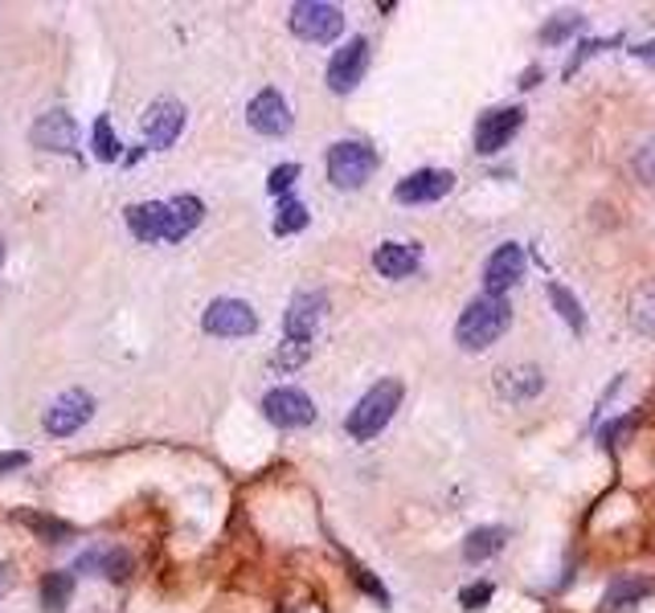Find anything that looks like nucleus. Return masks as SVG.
Listing matches in <instances>:
<instances>
[{"label": "nucleus", "instance_id": "obj_36", "mask_svg": "<svg viewBox=\"0 0 655 613\" xmlns=\"http://www.w3.org/2000/svg\"><path fill=\"white\" fill-rule=\"evenodd\" d=\"M25 462H30V455H25V450H9V455H0V474L17 471V467H25Z\"/></svg>", "mask_w": 655, "mask_h": 613}, {"label": "nucleus", "instance_id": "obj_13", "mask_svg": "<svg viewBox=\"0 0 655 613\" xmlns=\"http://www.w3.org/2000/svg\"><path fill=\"white\" fill-rule=\"evenodd\" d=\"M455 188V176L443 168H418L410 172L402 185L393 188V197L402 205H430V200H443Z\"/></svg>", "mask_w": 655, "mask_h": 613}, {"label": "nucleus", "instance_id": "obj_10", "mask_svg": "<svg viewBox=\"0 0 655 613\" xmlns=\"http://www.w3.org/2000/svg\"><path fill=\"white\" fill-rule=\"evenodd\" d=\"M247 123L259 131V135L279 140V135L292 131V107H287V99H283L279 90H259L247 107Z\"/></svg>", "mask_w": 655, "mask_h": 613}, {"label": "nucleus", "instance_id": "obj_11", "mask_svg": "<svg viewBox=\"0 0 655 613\" xmlns=\"http://www.w3.org/2000/svg\"><path fill=\"white\" fill-rule=\"evenodd\" d=\"M524 266H528V258H524L521 245H500L488 262H483V295H504L512 286L524 278Z\"/></svg>", "mask_w": 655, "mask_h": 613}, {"label": "nucleus", "instance_id": "obj_22", "mask_svg": "<svg viewBox=\"0 0 655 613\" xmlns=\"http://www.w3.org/2000/svg\"><path fill=\"white\" fill-rule=\"evenodd\" d=\"M74 569H99L102 577H111V581H128L131 557L128 552H119V548H107V552H87Z\"/></svg>", "mask_w": 655, "mask_h": 613}, {"label": "nucleus", "instance_id": "obj_40", "mask_svg": "<svg viewBox=\"0 0 655 613\" xmlns=\"http://www.w3.org/2000/svg\"><path fill=\"white\" fill-rule=\"evenodd\" d=\"M0 262H4V245H0Z\"/></svg>", "mask_w": 655, "mask_h": 613}, {"label": "nucleus", "instance_id": "obj_5", "mask_svg": "<svg viewBox=\"0 0 655 613\" xmlns=\"http://www.w3.org/2000/svg\"><path fill=\"white\" fill-rule=\"evenodd\" d=\"M201 328L221 340H238V336H254L259 331V315L242 299H214L201 315Z\"/></svg>", "mask_w": 655, "mask_h": 613}, {"label": "nucleus", "instance_id": "obj_30", "mask_svg": "<svg viewBox=\"0 0 655 613\" xmlns=\"http://www.w3.org/2000/svg\"><path fill=\"white\" fill-rule=\"evenodd\" d=\"M586 25V17L582 13H561L557 21H549V25L541 29V42L545 45H557V42H566L569 33H578V29Z\"/></svg>", "mask_w": 655, "mask_h": 613}, {"label": "nucleus", "instance_id": "obj_20", "mask_svg": "<svg viewBox=\"0 0 655 613\" xmlns=\"http://www.w3.org/2000/svg\"><path fill=\"white\" fill-rule=\"evenodd\" d=\"M128 229L140 242H161L164 229V200H144V205H131L128 209Z\"/></svg>", "mask_w": 655, "mask_h": 613}, {"label": "nucleus", "instance_id": "obj_16", "mask_svg": "<svg viewBox=\"0 0 655 613\" xmlns=\"http://www.w3.org/2000/svg\"><path fill=\"white\" fill-rule=\"evenodd\" d=\"M205 205L197 197H173L164 200V229H161V242H181L189 238L193 229L201 226Z\"/></svg>", "mask_w": 655, "mask_h": 613}, {"label": "nucleus", "instance_id": "obj_27", "mask_svg": "<svg viewBox=\"0 0 655 613\" xmlns=\"http://www.w3.org/2000/svg\"><path fill=\"white\" fill-rule=\"evenodd\" d=\"M304 226H307V209H304V205H299V200H292V197L279 200V214H275V233H279V238L299 233Z\"/></svg>", "mask_w": 655, "mask_h": 613}, {"label": "nucleus", "instance_id": "obj_7", "mask_svg": "<svg viewBox=\"0 0 655 613\" xmlns=\"http://www.w3.org/2000/svg\"><path fill=\"white\" fill-rule=\"evenodd\" d=\"M90 417H95V397H90L87 388H66L50 409H45V429L54 434V438H70L78 429L87 426Z\"/></svg>", "mask_w": 655, "mask_h": 613}, {"label": "nucleus", "instance_id": "obj_29", "mask_svg": "<svg viewBox=\"0 0 655 613\" xmlns=\"http://www.w3.org/2000/svg\"><path fill=\"white\" fill-rule=\"evenodd\" d=\"M95 156H99L102 164H111V160L123 156V152H119V140H116V128L107 123V114L95 119Z\"/></svg>", "mask_w": 655, "mask_h": 613}, {"label": "nucleus", "instance_id": "obj_39", "mask_svg": "<svg viewBox=\"0 0 655 613\" xmlns=\"http://www.w3.org/2000/svg\"><path fill=\"white\" fill-rule=\"evenodd\" d=\"M537 78H541V70H537V66H533V70H524V90H528V86H537Z\"/></svg>", "mask_w": 655, "mask_h": 613}, {"label": "nucleus", "instance_id": "obj_26", "mask_svg": "<svg viewBox=\"0 0 655 613\" xmlns=\"http://www.w3.org/2000/svg\"><path fill=\"white\" fill-rule=\"evenodd\" d=\"M549 299H554L557 315L566 319L569 328H574V331H586V311H582V303L574 299L566 286H561V283H549Z\"/></svg>", "mask_w": 655, "mask_h": 613}, {"label": "nucleus", "instance_id": "obj_8", "mask_svg": "<svg viewBox=\"0 0 655 613\" xmlns=\"http://www.w3.org/2000/svg\"><path fill=\"white\" fill-rule=\"evenodd\" d=\"M521 128H524L521 107H500V111L480 114V123H476V152H483V156L504 152V147L512 143V135H516Z\"/></svg>", "mask_w": 655, "mask_h": 613}, {"label": "nucleus", "instance_id": "obj_17", "mask_svg": "<svg viewBox=\"0 0 655 613\" xmlns=\"http://www.w3.org/2000/svg\"><path fill=\"white\" fill-rule=\"evenodd\" d=\"M495 388L504 401H533L545 388V372L537 364H516V369L495 372Z\"/></svg>", "mask_w": 655, "mask_h": 613}, {"label": "nucleus", "instance_id": "obj_38", "mask_svg": "<svg viewBox=\"0 0 655 613\" xmlns=\"http://www.w3.org/2000/svg\"><path fill=\"white\" fill-rule=\"evenodd\" d=\"M631 54L640 57V62H647V66H655V42H643V45H635Z\"/></svg>", "mask_w": 655, "mask_h": 613}, {"label": "nucleus", "instance_id": "obj_18", "mask_svg": "<svg viewBox=\"0 0 655 613\" xmlns=\"http://www.w3.org/2000/svg\"><path fill=\"white\" fill-rule=\"evenodd\" d=\"M418 245H406V242H381L373 250V266H378L381 278H410V274L418 271Z\"/></svg>", "mask_w": 655, "mask_h": 613}, {"label": "nucleus", "instance_id": "obj_4", "mask_svg": "<svg viewBox=\"0 0 655 613\" xmlns=\"http://www.w3.org/2000/svg\"><path fill=\"white\" fill-rule=\"evenodd\" d=\"M292 33L304 42H336L345 33V13L324 0H304L292 9Z\"/></svg>", "mask_w": 655, "mask_h": 613}, {"label": "nucleus", "instance_id": "obj_37", "mask_svg": "<svg viewBox=\"0 0 655 613\" xmlns=\"http://www.w3.org/2000/svg\"><path fill=\"white\" fill-rule=\"evenodd\" d=\"M352 572H357V581H361V589H369V593H373L378 601H390V593L381 589V581H373V577H369L364 569H352Z\"/></svg>", "mask_w": 655, "mask_h": 613}, {"label": "nucleus", "instance_id": "obj_14", "mask_svg": "<svg viewBox=\"0 0 655 613\" xmlns=\"http://www.w3.org/2000/svg\"><path fill=\"white\" fill-rule=\"evenodd\" d=\"M33 143H37L42 152H58V156H70L74 147H78V123H74V114L45 111L42 119L33 123Z\"/></svg>", "mask_w": 655, "mask_h": 613}, {"label": "nucleus", "instance_id": "obj_31", "mask_svg": "<svg viewBox=\"0 0 655 613\" xmlns=\"http://www.w3.org/2000/svg\"><path fill=\"white\" fill-rule=\"evenodd\" d=\"M631 168H635V176H640L643 185H655V140H647L640 152L631 156Z\"/></svg>", "mask_w": 655, "mask_h": 613}, {"label": "nucleus", "instance_id": "obj_28", "mask_svg": "<svg viewBox=\"0 0 655 613\" xmlns=\"http://www.w3.org/2000/svg\"><path fill=\"white\" fill-rule=\"evenodd\" d=\"M307 357H312V343L307 340H283V348L271 357V364L283 372H295L299 364H307Z\"/></svg>", "mask_w": 655, "mask_h": 613}, {"label": "nucleus", "instance_id": "obj_2", "mask_svg": "<svg viewBox=\"0 0 655 613\" xmlns=\"http://www.w3.org/2000/svg\"><path fill=\"white\" fill-rule=\"evenodd\" d=\"M402 381H378V385L369 388L361 401H357V409L349 414L345 429H349L357 442H369V438H378L381 429L390 426L393 414H397V405H402Z\"/></svg>", "mask_w": 655, "mask_h": 613}, {"label": "nucleus", "instance_id": "obj_19", "mask_svg": "<svg viewBox=\"0 0 655 613\" xmlns=\"http://www.w3.org/2000/svg\"><path fill=\"white\" fill-rule=\"evenodd\" d=\"M655 589V581L652 577H619V581H611V589L602 593V605L598 610L602 613H626V610H635L647 593Z\"/></svg>", "mask_w": 655, "mask_h": 613}, {"label": "nucleus", "instance_id": "obj_21", "mask_svg": "<svg viewBox=\"0 0 655 613\" xmlns=\"http://www.w3.org/2000/svg\"><path fill=\"white\" fill-rule=\"evenodd\" d=\"M504 540H509V528H500V524H492V528H476L463 544L467 565H483L488 557H495V552L504 548Z\"/></svg>", "mask_w": 655, "mask_h": 613}, {"label": "nucleus", "instance_id": "obj_33", "mask_svg": "<svg viewBox=\"0 0 655 613\" xmlns=\"http://www.w3.org/2000/svg\"><path fill=\"white\" fill-rule=\"evenodd\" d=\"M492 581H476V585H467L463 593H459V601H463V610H483L488 601H492Z\"/></svg>", "mask_w": 655, "mask_h": 613}, {"label": "nucleus", "instance_id": "obj_23", "mask_svg": "<svg viewBox=\"0 0 655 613\" xmlns=\"http://www.w3.org/2000/svg\"><path fill=\"white\" fill-rule=\"evenodd\" d=\"M74 593V569L70 572H50V577H42V605L50 613H58L66 601H70Z\"/></svg>", "mask_w": 655, "mask_h": 613}, {"label": "nucleus", "instance_id": "obj_9", "mask_svg": "<svg viewBox=\"0 0 655 613\" xmlns=\"http://www.w3.org/2000/svg\"><path fill=\"white\" fill-rule=\"evenodd\" d=\"M364 70H369V42L364 37H349L332 54V62H328V86H332L336 95H349V90H357Z\"/></svg>", "mask_w": 655, "mask_h": 613}, {"label": "nucleus", "instance_id": "obj_34", "mask_svg": "<svg viewBox=\"0 0 655 613\" xmlns=\"http://www.w3.org/2000/svg\"><path fill=\"white\" fill-rule=\"evenodd\" d=\"M295 176H299V164H279V168L271 172V180H266V193L283 197V193L295 185Z\"/></svg>", "mask_w": 655, "mask_h": 613}, {"label": "nucleus", "instance_id": "obj_6", "mask_svg": "<svg viewBox=\"0 0 655 613\" xmlns=\"http://www.w3.org/2000/svg\"><path fill=\"white\" fill-rule=\"evenodd\" d=\"M262 414L279 429H304L316 422V405H312V397L299 393V388H271V393L262 397Z\"/></svg>", "mask_w": 655, "mask_h": 613}, {"label": "nucleus", "instance_id": "obj_35", "mask_svg": "<svg viewBox=\"0 0 655 613\" xmlns=\"http://www.w3.org/2000/svg\"><path fill=\"white\" fill-rule=\"evenodd\" d=\"M598 50H611V42H582V45H578V50L569 54V62H566V78H574V70H578V66H582L590 54H598Z\"/></svg>", "mask_w": 655, "mask_h": 613}, {"label": "nucleus", "instance_id": "obj_3", "mask_svg": "<svg viewBox=\"0 0 655 613\" xmlns=\"http://www.w3.org/2000/svg\"><path fill=\"white\" fill-rule=\"evenodd\" d=\"M378 172V152L361 140H340L328 147V180L336 188H361Z\"/></svg>", "mask_w": 655, "mask_h": 613}, {"label": "nucleus", "instance_id": "obj_1", "mask_svg": "<svg viewBox=\"0 0 655 613\" xmlns=\"http://www.w3.org/2000/svg\"><path fill=\"white\" fill-rule=\"evenodd\" d=\"M509 328H512V303L504 295H476V299L467 303V311L459 315L455 340H459L463 352H483Z\"/></svg>", "mask_w": 655, "mask_h": 613}, {"label": "nucleus", "instance_id": "obj_24", "mask_svg": "<svg viewBox=\"0 0 655 613\" xmlns=\"http://www.w3.org/2000/svg\"><path fill=\"white\" fill-rule=\"evenodd\" d=\"M25 528H33L42 540H50V544H62V540H70L74 536V528L70 524H62V519H54V515H37V512H21L17 515Z\"/></svg>", "mask_w": 655, "mask_h": 613}, {"label": "nucleus", "instance_id": "obj_12", "mask_svg": "<svg viewBox=\"0 0 655 613\" xmlns=\"http://www.w3.org/2000/svg\"><path fill=\"white\" fill-rule=\"evenodd\" d=\"M185 131V102L176 99H156L144 114V140L152 147H173Z\"/></svg>", "mask_w": 655, "mask_h": 613}, {"label": "nucleus", "instance_id": "obj_15", "mask_svg": "<svg viewBox=\"0 0 655 613\" xmlns=\"http://www.w3.org/2000/svg\"><path fill=\"white\" fill-rule=\"evenodd\" d=\"M324 307L328 299L316 295V291H304V295H295L292 307H287V319H283V328H287V340H307L316 336V324H320Z\"/></svg>", "mask_w": 655, "mask_h": 613}, {"label": "nucleus", "instance_id": "obj_25", "mask_svg": "<svg viewBox=\"0 0 655 613\" xmlns=\"http://www.w3.org/2000/svg\"><path fill=\"white\" fill-rule=\"evenodd\" d=\"M631 324L643 336H655V283L635 291V299H631Z\"/></svg>", "mask_w": 655, "mask_h": 613}, {"label": "nucleus", "instance_id": "obj_32", "mask_svg": "<svg viewBox=\"0 0 655 613\" xmlns=\"http://www.w3.org/2000/svg\"><path fill=\"white\" fill-rule=\"evenodd\" d=\"M635 426H640V414L611 422V426L602 429V446H623V438H631V434H635Z\"/></svg>", "mask_w": 655, "mask_h": 613}]
</instances>
